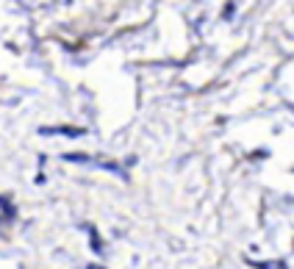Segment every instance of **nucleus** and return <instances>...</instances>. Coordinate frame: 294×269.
<instances>
[{
  "label": "nucleus",
  "instance_id": "obj_1",
  "mask_svg": "<svg viewBox=\"0 0 294 269\" xmlns=\"http://www.w3.org/2000/svg\"><path fill=\"white\" fill-rule=\"evenodd\" d=\"M39 133L42 136H72V139H78V136H84V128H72V125H61V128H39Z\"/></svg>",
  "mask_w": 294,
  "mask_h": 269
},
{
  "label": "nucleus",
  "instance_id": "obj_2",
  "mask_svg": "<svg viewBox=\"0 0 294 269\" xmlns=\"http://www.w3.org/2000/svg\"><path fill=\"white\" fill-rule=\"evenodd\" d=\"M14 216H17V208H14L12 197H9V194H0V219H9V222H12Z\"/></svg>",
  "mask_w": 294,
  "mask_h": 269
},
{
  "label": "nucleus",
  "instance_id": "obj_3",
  "mask_svg": "<svg viewBox=\"0 0 294 269\" xmlns=\"http://www.w3.org/2000/svg\"><path fill=\"white\" fill-rule=\"evenodd\" d=\"M64 161L70 164H95V158L89 153H64Z\"/></svg>",
  "mask_w": 294,
  "mask_h": 269
},
{
  "label": "nucleus",
  "instance_id": "obj_4",
  "mask_svg": "<svg viewBox=\"0 0 294 269\" xmlns=\"http://www.w3.org/2000/svg\"><path fill=\"white\" fill-rule=\"evenodd\" d=\"M86 230H89V236H92V250L100 255V252H103V241H100V236H97V230L92 225H86Z\"/></svg>",
  "mask_w": 294,
  "mask_h": 269
},
{
  "label": "nucleus",
  "instance_id": "obj_5",
  "mask_svg": "<svg viewBox=\"0 0 294 269\" xmlns=\"http://www.w3.org/2000/svg\"><path fill=\"white\" fill-rule=\"evenodd\" d=\"M233 14H236V3H228V6H225V12H222V17H225V20H230Z\"/></svg>",
  "mask_w": 294,
  "mask_h": 269
},
{
  "label": "nucleus",
  "instance_id": "obj_6",
  "mask_svg": "<svg viewBox=\"0 0 294 269\" xmlns=\"http://www.w3.org/2000/svg\"><path fill=\"white\" fill-rule=\"evenodd\" d=\"M269 156V150H255V153H252V158H266Z\"/></svg>",
  "mask_w": 294,
  "mask_h": 269
},
{
  "label": "nucleus",
  "instance_id": "obj_7",
  "mask_svg": "<svg viewBox=\"0 0 294 269\" xmlns=\"http://www.w3.org/2000/svg\"><path fill=\"white\" fill-rule=\"evenodd\" d=\"M86 269H103V266H97V263H89V266H86Z\"/></svg>",
  "mask_w": 294,
  "mask_h": 269
}]
</instances>
